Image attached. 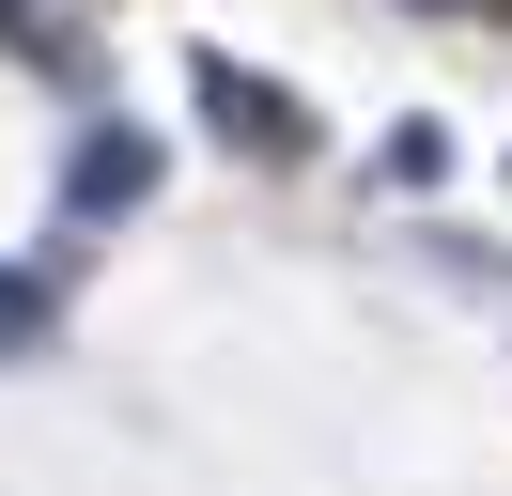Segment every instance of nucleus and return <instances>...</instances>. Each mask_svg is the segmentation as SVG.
I'll return each instance as SVG.
<instances>
[{"label": "nucleus", "mask_w": 512, "mask_h": 496, "mask_svg": "<svg viewBox=\"0 0 512 496\" xmlns=\"http://www.w3.org/2000/svg\"><path fill=\"white\" fill-rule=\"evenodd\" d=\"M202 93H218V124H233V140H264V155H295V109H280V93H264V78H233V62H202Z\"/></svg>", "instance_id": "1"}, {"label": "nucleus", "mask_w": 512, "mask_h": 496, "mask_svg": "<svg viewBox=\"0 0 512 496\" xmlns=\"http://www.w3.org/2000/svg\"><path fill=\"white\" fill-rule=\"evenodd\" d=\"M140 186H156L140 140H78V202H140Z\"/></svg>", "instance_id": "2"}]
</instances>
